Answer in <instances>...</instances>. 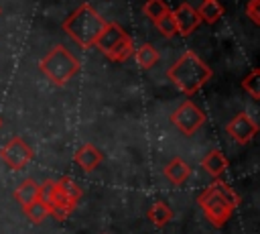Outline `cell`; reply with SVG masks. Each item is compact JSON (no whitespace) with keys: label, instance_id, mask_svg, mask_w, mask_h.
<instances>
[{"label":"cell","instance_id":"6da1fadb","mask_svg":"<svg viewBox=\"0 0 260 234\" xmlns=\"http://www.w3.org/2000/svg\"><path fill=\"white\" fill-rule=\"evenodd\" d=\"M167 77L179 92L193 96L213 77V71L195 51H183L179 59L167 69Z\"/></svg>","mask_w":260,"mask_h":234},{"label":"cell","instance_id":"7a4b0ae2","mask_svg":"<svg viewBox=\"0 0 260 234\" xmlns=\"http://www.w3.org/2000/svg\"><path fill=\"white\" fill-rule=\"evenodd\" d=\"M197 203L203 210L205 218L215 228H221L234 216L236 208L240 206V195L236 193L232 185H228L221 179H215L211 185H207L197 195Z\"/></svg>","mask_w":260,"mask_h":234},{"label":"cell","instance_id":"3957f363","mask_svg":"<svg viewBox=\"0 0 260 234\" xmlns=\"http://www.w3.org/2000/svg\"><path fill=\"white\" fill-rule=\"evenodd\" d=\"M104 26H106L104 16L87 2L79 4L61 24L63 33H67L77 43V47H81V49L93 47L98 37L104 31Z\"/></svg>","mask_w":260,"mask_h":234},{"label":"cell","instance_id":"277c9868","mask_svg":"<svg viewBox=\"0 0 260 234\" xmlns=\"http://www.w3.org/2000/svg\"><path fill=\"white\" fill-rule=\"evenodd\" d=\"M39 69L41 73L53 81L55 85H65L69 83L81 69L79 59L65 47V45H55L41 61H39Z\"/></svg>","mask_w":260,"mask_h":234},{"label":"cell","instance_id":"5b68a950","mask_svg":"<svg viewBox=\"0 0 260 234\" xmlns=\"http://www.w3.org/2000/svg\"><path fill=\"white\" fill-rule=\"evenodd\" d=\"M93 47H98L110 61H116V63L130 59L134 53L132 37L118 22H106V26H104V31L98 37Z\"/></svg>","mask_w":260,"mask_h":234},{"label":"cell","instance_id":"8992f818","mask_svg":"<svg viewBox=\"0 0 260 234\" xmlns=\"http://www.w3.org/2000/svg\"><path fill=\"white\" fill-rule=\"evenodd\" d=\"M205 120H207L205 112H203L195 102H191V100L181 102V104L175 108V112L171 114L173 126H175L177 130H181L185 136L195 134V132L205 124Z\"/></svg>","mask_w":260,"mask_h":234},{"label":"cell","instance_id":"52a82bcc","mask_svg":"<svg viewBox=\"0 0 260 234\" xmlns=\"http://www.w3.org/2000/svg\"><path fill=\"white\" fill-rule=\"evenodd\" d=\"M0 157H2V161H4L12 171H20V169H24V167L32 161L35 151L26 144L24 138L14 136V138H10V140L0 149Z\"/></svg>","mask_w":260,"mask_h":234},{"label":"cell","instance_id":"ba28073f","mask_svg":"<svg viewBox=\"0 0 260 234\" xmlns=\"http://www.w3.org/2000/svg\"><path fill=\"white\" fill-rule=\"evenodd\" d=\"M225 132H228L238 144H248V142L256 136L258 124H256V120H254L250 114L240 112V114H236V116L225 124Z\"/></svg>","mask_w":260,"mask_h":234},{"label":"cell","instance_id":"9c48e42d","mask_svg":"<svg viewBox=\"0 0 260 234\" xmlns=\"http://www.w3.org/2000/svg\"><path fill=\"white\" fill-rule=\"evenodd\" d=\"M171 12H173V18H175V24H177V35H181V37H189L201 24L195 6H191L189 2H181Z\"/></svg>","mask_w":260,"mask_h":234},{"label":"cell","instance_id":"30bf717a","mask_svg":"<svg viewBox=\"0 0 260 234\" xmlns=\"http://www.w3.org/2000/svg\"><path fill=\"white\" fill-rule=\"evenodd\" d=\"M73 159H75L77 167H81V171L91 173L93 169L100 167V163L104 161V155H102V151L98 147H93L91 142H85V144H81L75 151V157Z\"/></svg>","mask_w":260,"mask_h":234},{"label":"cell","instance_id":"8fae6325","mask_svg":"<svg viewBox=\"0 0 260 234\" xmlns=\"http://www.w3.org/2000/svg\"><path fill=\"white\" fill-rule=\"evenodd\" d=\"M162 173H165V177H167L173 185H185V183H187V179L191 177V167H189L183 159L173 157V159L165 165Z\"/></svg>","mask_w":260,"mask_h":234},{"label":"cell","instance_id":"7c38bea8","mask_svg":"<svg viewBox=\"0 0 260 234\" xmlns=\"http://www.w3.org/2000/svg\"><path fill=\"white\" fill-rule=\"evenodd\" d=\"M228 157L223 155V151H219V149H213V151H209L203 159H201V167H203V171L207 173V175H211V177H215V179H219V175L228 169Z\"/></svg>","mask_w":260,"mask_h":234},{"label":"cell","instance_id":"4fadbf2b","mask_svg":"<svg viewBox=\"0 0 260 234\" xmlns=\"http://www.w3.org/2000/svg\"><path fill=\"white\" fill-rule=\"evenodd\" d=\"M132 57L136 59V63H138L140 69H152L156 65V61L160 59L158 57V51L150 43H142L140 47H134Z\"/></svg>","mask_w":260,"mask_h":234},{"label":"cell","instance_id":"5bb4252c","mask_svg":"<svg viewBox=\"0 0 260 234\" xmlns=\"http://www.w3.org/2000/svg\"><path fill=\"white\" fill-rule=\"evenodd\" d=\"M14 199L24 208V206H28V203H32V201H37L39 199V183L35 181V179H24L16 189H14Z\"/></svg>","mask_w":260,"mask_h":234},{"label":"cell","instance_id":"9a60e30c","mask_svg":"<svg viewBox=\"0 0 260 234\" xmlns=\"http://www.w3.org/2000/svg\"><path fill=\"white\" fill-rule=\"evenodd\" d=\"M197 10V16L201 22H207V24H213L217 22L221 16H223V6L219 4V0H203Z\"/></svg>","mask_w":260,"mask_h":234},{"label":"cell","instance_id":"2e32d148","mask_svg":"<svg viewBox=\"0 0 260 234\" xmlns=\"http://www.w3.org/2000/svg\"><path fill=\"white\" fill-rule=\"evenodd\" d=\"M148 220L156 226V228H162L167 226L171 220H173V210L167 201H154L148 210Z\"/></svg>","mask_w":260,"mask_h":234},{"label":"cell","instance_id":"e0dca14e","mask_svg":"<svg viewBox=\"0 0 260 234\" xmlns=\"http://www.w3.org/2000/svg\"><path fill=\"white\" fill-rule=\"evenodd\" d=\"M55 183H57V191H59L63 197H67L71 203H75V206H77L79 197L83 195V189H81V187H79L71 177H61V179H57Z\"/></svg>","mask_w":260,"mask_h":234},{"label":"cell","instance_id":"ac0fdd59","mask_svg":"<svg viewBox=\"0 0 260 234\" xmlns=\"http://www.w3.org/2000/svg\"><path fill=\"white\" fill-rule=\"evenodd\" d=\"M22 212H24L26 220H28V222H32V224H41L47 216H51V214H49V206H47V203H43L41 199H37V201H32V203L24 206V208H22Z\"/></svg>","mask_w":260,"mask_h":234},{"label":"cell","instance_id":"d6986e66","mask_svg":"<svg viewBox=\"0 0 260 234\" xmlns=\"http://www.w3.org/2000/svg\"><path fill=\"white\" fill-rule=\"evenodd\" d=\"M169 10H171V8H169V4H167L165 0H146L144 6H142L144 16L150 18L152 22H156V20H158L160 16H165Z\"/></svg>","mask_w":260,"mask_h":234},{"label":"cell","instance_id":"ffe728a7","mask_svg":"<svg viewBox=\"0 0 260 234\" xmlns=\"http://www.w3.org/2000/svg\"><path fill=\"white\" fill-rule=\"evenodd\" d=\"M154 26H156V31L162 35V37H167V39H173L175 35H177V24H175V18H173V12L169 10L165 16H160L156 22H154Z\"/></svg>","mask_w":260,"mask_h":234},{"label":"cell","instance_id":"44dd1931","mask_svg":"<svg viewBox=\"0 0 260 234\" xmlns=\"http://www.w3.org/2000/svg\"><path fill=\"white\" fill-rule=\"evenodd\" d=\"M258 67H254L244 79H242V87H244V92H248L254 100H258L260 98V85H258Z\"/></svg>","mask_w":260,"mask_h":234},{"label":"cell","instance_id":"7402d4cb","mask_svg":"<svg viewBox=\"0 0 260 234\" xmlns=\"http://www.w3.org/2000/svg\"><path fill=\"white\" fill-rule=\"evenodd\" d=\"M55 191H57V183L53 181V179H47V181H43V183H39V199L43 201V203H51V199H53V195H55Z\"/></svg>","mask_w":260,"mask_h":234},{"label":"cell","instance_id":"603a6c76","mask_svg":"<svg viewBox=\"0 0 260 234\" xmlns=\"http://www.w3.org/2000/svg\"><path fill=\"white\" fill-rule=\"evenodd\" d=\"M258 2H260V0H248V4H246V16L252 20V24H254V26H258V24H260Z\"/></svg>","mask_w":260,"mask_h":234},{"label":"cell","instance_id":"cb8c5ba5","mask_svg":"<svg viewBox=\"0 0 260 234\" xmlns=\"http://www.w3.org/2000/svg\"><path fill=\"white\" fill-rule=\"evenodd\" d=\"M2 124H4V120H2V116H0V128H2Z\"/></svg>","mask_w":260,"mask_h":234},{"label":"cell","instance_id":"d4e9b609","mask_svg":"<svg viewBox=\"0 0 260 234\" xmlns=\"http://www.w3.org/2000/svg\"><path fill=\"white\" fill-rule=\"evenodd\" d=\"M0 12H2V8H0Z\"/></svg>","mask_w":260,"mask_h":234}]
</instances>
